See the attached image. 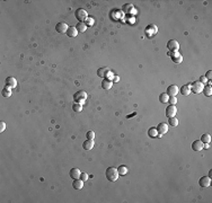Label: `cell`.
Here are the masks:
<instances>
[{
	"label": "cell",
	"mask_w": 212,
	"mask_h": 203,
	"mask_svg": "<svg viewBox=\"0 0 212 203\" xmlns=\"http://www.w3.org/2000/svg\"><path fill=\"white\" fill-rule=\"evenodd\" d=\"M105 176H106L107 181L114 183V182L118 181V178H119L120 174H119V172H118V168H115V167H108V168H106Z\"/></svg>",
	"instance_id": "1"
},
{
	"label": "cell",
	"mask_w": 212,
	"mask_h": 203,
	"mask_svg": "<svg viewBox=\"0 0 212 203\" xmlns=\"http://www.w3.org/2000/svg\"><path fill=\"white\" fill-rule=\"evenodd\" d=\"M87 99V93L84 91V90H80V91H77L75 95H73V101L79 103V104H84L85 101Z\"/></svg>",
	"instance_id": "2"
},
{
	"label": "cell",
	"mask_w": 212,
	"mask_h": 203,
	"mask_svg": "<svg viewBox=\"0 0 212 203\" xmlns=\"http://www.w3.org/2000/svg\"><path fill=\"white\" fill-rule=\"evenodd\" d=\"M75 16H76V18H77L78 20H80V23H83V20H86V19L89 17V16H88V13H87L85 9H83V8L77 9L76 13H75Z\"/></svg>",
	"instance_id": "3"
},
{
	"label": "cell",
	"mask_w": 212,
	"mask_h": 203,
	"mask_svg": "<svg viewBox=\"0 0 212 203\" xmlns=\"http://www.w3.org/2000/svg\"><path fill=\"white\" fill-rule=\"evenodd\" d=\"M167 48H168V50L170 51V52H175V51H178L180 50V43H178V41H176V40H169L168 42H167Z\"/></svg>",
	"instance_id": "4"
},
{
	"label": "cell",
	"mask_w": 212,
	"mask_h": 203,
	"mask_svg": "<svg viewBox=\"0 0 212 203\" xmlns=\"http://www.w3.org/2000/svg\"><path fill=\"white\" fill-rule=\"evenodd\" d=\"M203 88H204V85L201 81H195L191 86V91H193L194 94H199L203 91Z\"/></svg>",
	"instance_id": "5"
},
{
	"label": "cell",
	"mask_w": 212,
	"mask_h": 203,
	"mask_svg": "<svg viewBox=\"0 0 212 203\" xmlns=\"http://www.w3.org/2000/svg\"><path fill=\"white\" fill-rule=\"evenodd\" d=\"M170 59H172V61L174 62V63H176V64H178V63H182L183 61V57L182 54L178 52V51H175V52H170Z\"/></svg>",
	"instance_id": "6"
},
{
	"label": "cell",
	"mask_w": 212,
	"mask_h": 203,
	"mask_svg": "<svg viewBox=\"0 0 212 203\" xmlns=\"http://www.w3.org/2000/svg\"><path fill=\"white\" fill-rule=\"evenodd\" d=\"M176 113H177V108H176L175 105H169V106L166 108V116H167L168 118L174 117V116L176 115Z\"/></svg>",
	"instance_id": "7"
},
{
	"label": "cell",
	"mask_w": 212,
	"mask_h": 203,
	"mask_svg": "<svg viewBox=\"0 0 212 203\" xmlns=\"http://www.w3.org/2000/svg\"><path fill=\"white\" fill-rule=\"evenodd\" d=\"M199 184H200L201 187H208L211 184V178L209 176H202L199 181Z\"/></svg>",
	"instance_id": "8"
},
{
	"label": "cell",
	"mask_w": 212,
	"mask_h": 203,
	"mask_svg": "<svg viewBox=\"0 0 212 203\" xmlns=\"http://www.w3.org/2000/svg\"><path fill=\"white\" fill-rule=\"evenodd\" d=\"M68 25L64 23V22H60V23H58L57 25H55V30L58 32V33H60V34H62V33H67V30H68Z\"/></svg>",
	"instance_id": "9"
},
{
	"label": "cell",
	"mask_w": 212,
	"mask_h": 203,
	"mask_svg": "<svg viewBox=\"0 0 212 203\" xmlns=\"http://www.w3.org/2000/svg\"><path fill=\"white\" fill-rule=\"evenodd\" d=\"M156 129H157L158 133H160V134H165V133H167V132H168V124H167V123L161 122V123H159V124H158V126H157Z\"/></svg>",
	"instance_id": "10"
},
{
	"label": "cell",
	"mask_w": 212,
	"mask_h": 203,
	"mask_svg": "<svg viewBox=\"0 0 212 203\" xmlns=\"http://www.w3.org/2000/svg\"><path fill=\"white\" fill-rule=\"evenodd\" d=\"M17 86V80L14 77H7L6 78V87L15 88Z\"/></svg>",
	"instance_id": "11"
},
{
	"label": "cell",
	"mask_w": 212,
	"mask_h": 203,
	"mask_svg": "<svg viewBox=\"0 0 212 203\" xmlns=\"http://www.w3.org/2000/svg\"><path fill=\"white\" fill-rule=\"evenodd\" d=\"M178 87L176 85H170L169 87L167 88V95L168 96H176L178 94Z\"/></svg>",
	"instance_id": "12"
},
{
	"label": "cell",
	"mask_w": 212,
	"mask_h": 203,
	"mask_svg": "<svg viewBox=\"0 0 212 203\" xmlns=\"http://www.w3.org/2000/svg\"><path fill=\"white\" fill-rule=\"evenodd\" d=\"M69 175L72 179H78V178H80L81 172L79 171V168H71L70 172H69Z\"/></svg>",
	"instance_id": "13"
},
{
	"label": "cell",
	"mask_w": 212,
	"mask_h": 203,
	"mask_svg": "<svg viewBox=\"0 0 212 203\" xmlns=\"http://www.w3.org/2000/svg\"><path fill=\"white\" fill-rule=\"evenodd\" d=\"M192 149L194 151H201L203 149V142L201 140H195L192 143Z\"/></svg>",
	"instance_id": "14"
},
{
	"label": "cell",
	"mask_w": 212,
	"mask_h": 203,
	"mask_svg": "<svg viewBox=\"0 0 212 203\" xmlns=\"http://www.w3.org/2000/svg\"><path fill=\"white\" fill-rule=\"evenodd\" d=\"M122 9H123V11H124L125 14H132V13L135 11V8H134L133 5H131V3H126V5H124V6L122 7Z\"/></svg>",
	"instance_id": "15"
},
{
	"label": "cell",
	"mask_w": 212,
	"mask_h": 203,
	"mask_svg": "<svg viewBox=\"0 0 212 203\" xmlns=\"http://www.w3.org/2000/svg\"><path fill=\"white\" fill-rule=\"evenodd\" d=\"M108 72H110V69L106 68V67H102V68H99V69L97 70V75H98V77H102V78H105V77L107 76Z\"/></svg>",
	"instance_id": "16"
},
{
	"label": "cell",
	"mask_w": 212,
	"mask_h": 203,
	"mask_svg": "<svg viewBox=\"0 0 212 203\" xmlns=\"http://www.w3.org/2000/svg\"><path fill=\"white\" fill-rule=\"evenodd\" d=\"M72 186H73L75 190H81V188L84 187V181H81L80 178H78V179H73Z\"/></svg>",
	"instance_id": "17"
},
{
	"label": "cell",
	"mask_w": 212,
	"mask_h": 203,
	"mask_svg": "<svg viewBox=\"0 0 212 203\" xmlns=\"http://www.w3.org/2000/svg\"><path fill=\"white\" fill-rule=\"evenodd\" d=\"M113 86V81L112 80H110V79H107V78H105L104 80H103V83H102V88L103 89H105V90H108V89H111V87Z\"/></svg>",
	"instance_id": "18"
},
{
	"label": "cell",
	"mask_w": 212,
	"mask_h": 203,
	"mask_svg": "<svg viewBox=\"0 0 212 203\" xmlns=\"http://www.w3.org/2000/svg\"><path fill=\"white\" fill-rule=\"evenodd\" d=\"M146 33H147L148 36H152V35H155L157 33V27L155 25H148L146 27Z\"/></svg>",
	"instance_id": "19"
},
{
	"label": "cell",
	"mask_w": 212,
	"mask_h": 203,
	"mask_svg": "<svg viewBox=\"0 0 212 203\" xmlns=\"http://www.w3.org/2000/svg\"><path fill=\"white\" fill-rule=\"evenodd\" d=\"M67 35L69 37H76L78 35V29L76 28V27H73V26H71V27H69L68 30H67Z\"/></svg>",
	"instance_id": "20"
},
{
	"label": "cell",
	"mask_w": 212,
	"mask_h": 203,
	"mask_svg": "<svg viewBox=\"0 0 212 203\" xmlns=\"http://www.w3.org/2000/svg\"><path fill=\"white\" fill-rule=\"evenodd\" d=\"M180 93L184 95V96H187L191 94V86L190 85H183L181 89H180Z\"/></svg>",
	"instance_id": "21"
},
{
	"label": "cell",
	"mask_w": 212,
	"mask_h": 203,
	"mask_svg": "<svg viewBox=\"0 0 212 203\" xmlns=\"http://www.w3.org/2000/svg\"><path fill=\"white\" fill-rule=\"evenodd\" d=\"M94 140H90V139H87L84 143H83V147H84V149L85 150H90V149H92L94 148Z\"/></svg>",
	"instance_id": "22"
},
{
	"label": "cell",
	"mask_w": 212,
	"mask_h": 203,
	"mask_svg": "<svg viewBox=\"0 0 212 203\" xmlns=\"http://www.w3.org/2000/svg\"><path fill=\"white\" fill-rule=\"evenodd\" d=\"M201 141H202L203 143H210V141H211V136L208 134V133L202 134V137H201Z\"/></svg>",
	"instance_id": "23"
},
{
	"label": "cell",
	"mask_w": 212,
	"mask_h": 203,
	"mask_svg": "<svg viewBox=\"0 0 212 203\" xmlns=\"http://www.w3.org/2000/svg\"><path fill=\"white\" fill-rule=\"evenodd\" d=\"M76 28L78 29V32H81V33H84V32H85V30L87 29V25H86V24H85L84 22H83V23H80V22H79V23L77 24Z\"/></svg>",
	"instance_id": "24"
},
{
	"label": "cell",
	"mask_w": 212,
	"mask_h": 203,
	"mask_svg": "<svg viewBox=\"0 0 212 203\" xmlns=\"http://www.w3.org/2000/svg\"><path fill=\"white\" fill-rule=\"evenodd\" d=\"M168 98H169V96L167 95V93H162V94H160V96H159V101L161 102V103H168Z\"/></svg>",
	"instance_id": "25"
},
{
	"label": "cell",
	"mask_w": 212,
	"mask_h": 203,
	"mask_svg": "<svg viewBox=\"0 0 212 203\" xmlns=\"http://www.w3.org/2000/svg\"><path fill=\"white\" fill-rule=\"evenodd\" d=\"M168 123H169V125H170V126L175 128V126H177V125H178V118H176L175 116H174V117H170V118L168 120Z\"/></svg>",
	"instance_id": "26"
},
{
	"label": "cell",
	"mask_w": 212,
	"mask_h": 203,
	"mask_svg": "<svg viewBox=\"0 0 212 203\" xmlns=\"http://www.w3.org/2000/svg\"><path fill=\"white\" fill-rule=\"evenodd\" d=\"M11 88L9 87H5L2 90H1V95L3 96V97H9L10 95H11V90H10Z\"/></svg>",
	"instance_id": "27"
},
{
	"label": "cell",
	"mask_w": 212,
	"mask_h": 203,
	"mask_svg": "<svg viewBox=\"0 0 212 203\" xmlns=\"http://www.w3.org/2000/svg\"><path fill=\"white\" fill-rule=\"evenodd\" d=\"M157 134H158V131H157L156 128H151V129L148 130V136L150 138H157Z\"/></svg>",
	"instance_id": "28"
},
{
	"label": "cell",
	"mask_w": 212,
	"mask_h": 203,
	"mask_svg": "<svg viewBox=\"0 0 212 203\" xmlns=\"http://www.w3.org/2000/svg\"><path fill=\"white\" fill-rule=\"evenodd\" d=\"M72 110H73L75 112L79 113V112H81V111H83V105H81V104H79V103H75V104L72 105Z\"/></svg>",
	"instance_id": "29"
},
{
	"label": "cell",
	"mask_w": 212,
	"mask_h": 203,
	"mask_svg": "<svg viewBox=\"0 0 212 203\" xmlns=\"http://www.w3.org/2000/svg\"><path fill=\"white\" fill-rule=\"evenodd\" d=\"M118 172H119V174L120 175H126V173H127V168L124 166V165H121V166H119V168H118Z\"/></svg>",
	"instance_id": "30"
},
{
	"label": "cell",
	"mask_w": 212,
	"mask_h": 203,
	"mask_svg": "<svg viewBox=\"0 0 212 203\" xmlns=\"http://www.w3.org/2000/svg\"><path fill=\"white\" fill-rule=\"evenodd\" d=\"M203 91H204V95L205 96H211L212 95V88L211 86H207V87H204L203 88Z\"/></svg>",
	"instance_id": "31"
},
{
	"label": "cell",
	"mask_w": 212,
	"mask_h": 203,
	"mask_svg": "<svg viewBox=\"0 0 212 203\" xmlns=\"http://www.w3.org/2000/svg\"><path fill=\"white\" fill-rule=\"evenodd\" d=\"M177 102H178V101H177L176 96H169V98H168V103H169L170 105H175Z\"/></svg>",
	"instance_id": "32"
},
{
	"label": "cell",
	"mask_w": 212,
	"mask_h": 203,
	"mask_svg": "<svg viewBox=\"0 0 212 203\" xmlns=\"http://www.w3.org/2000/svg\"><path fill=\"white\" fill-rule=\"evenodd\" d=\"M86 137H87V139L94 140V138H95V132H94V131H88V132L86 133Z\"/></svg>",
	"instance_id": "33"
},
{
	"label": "cell",
	"mask_w": 212,
	"mask_h": 203,
	"mask_svg": "<svg viewBox=\"0 0 212 203\" xmlns=\"http://www.w3.org/2000/svg\"><path fill=\"white\" fill-rule=\"evenodd\" d=\"M80 179L84 181V182L88 181V174H87V173H81V175H80Z\"/></svg>",
	"instance_id": "34"
},
{
	"label": "cell",
	"mask_w": 212,
	"mask_h": 203,
	"mask_svg": "<svg viewBox=\"0 0 212 203\" xmlns=\"http://www.w3.org/2000/svg\"><path fill=\"white\" fill-rule=\"evenodd\" d=\"M6 129V123L3 121H0V132H3Z\"/></svg>",
	"instance_id": "35"
},
{
	"label": "cell",
	"mask_w": 212,
	"mask_h": 203,
	"mask_svg": "<svg viewBox=\"0 0 212 203\" xmlns=\"http://www.w3.org/2000/svg\"><path fill=\"white\" fill-rule=\"evenodd\" d=\"M200 81H201L202 84H207V83H208V79H207L205 76H201V77H200Z\"/></svg>",
	"instance_id": "36"
},
{
	"label": "cell",
	"mask_w": 212,
	"mask_h": 203,
	"mask_svg": "<svg viewBox=\"0 0 212 203\" xmlns=\"http://www.w3.org/2000/svg\"><path fill=\"white\" fill-rule=\"evenodd\" d=\"M86 20H87V24H88V25H92V24H94V18H92V17H88Z\"/></svg>",
	"instance_id": "37"
},
{
	"label": "cell",
	"mask_w": 212,
	"mask_h": 203,
	"mask_svg": "<svg viewBox=\"0 0 212 203\" xmlns=\"http://www.w3.org/2000/svg\"><path fill=\"white\" fill-rule=\"evenodd\" d=\"M205 77H207V79H211V78H212V71H211V70H209V71L207 72Z\"/></svg>",
	"instance_id": "38"
},
{
	"label": "cell",
	"mask_w": 212,
	"mask_h": 203,
	"mask_svg": "<svg viewBox=\"0 0 212 203\" xmlns=\"http://www.w3.org/2000/svg\"><path fill=\"white\" fill-rule=\"evenodd\" d=\"M112 81H113V83H118V81H120V77H119V76H114V78L112 79Z\"/></svg>",
	"instance_id": "39"
},
{
	"label": "cell",
	"mask_w": 212,
	"mask_h": 203,
	"mask_svg": "<svg viewBox=\"0 0 212 203\" xmlns=\"http://www.w3.org/2000/svg\"><path fill=\"white\" fill-rule=\"evenodd\" d=\"M211 176H212V171H210L209 172V177H211Z\"/></svg>",
	"instance_id": "40"
}]
</instances>
